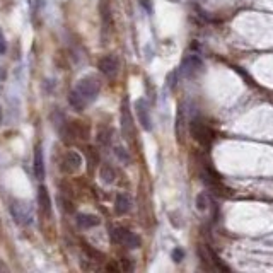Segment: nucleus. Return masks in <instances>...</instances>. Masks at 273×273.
I'll return each instance as SVG.
<instances>
[{"label": "nucleus", "mask_w": 273, "mask_h": 273, "mask_svg": "<svg viewBox=\"0 0 273 273\" xmlns=\"http://www.w3.org/2000/svg\"><path fill=\"white\" fill-rule=\"evenodd\" d=\"M99 89H101V84H99V80L96 79L94 75L82 77V79H80L79 82H77V86H75L77 94H79L80 98L87 103V105L98 98Z\"/></svg>", "instance_id": "1"}, {"label": "nucleus", "mask_w": 273, "mask_h": 273, "mask_svg": "<svg viewBox=\"0 0 273 273\" xmlns=\"http://www.w3.org/2000/svg\"><path fill=\"white\" fill-rule=\"evenodd\" d=\"M109 236H111V241H113V243L126 246V248H130V249H137V248H140L142 246L140 237H138L135 232H132V230H128L125 227L111 229Z\"/></svg>", "instance_id": "2"}, {"label": "nucleus", "mask_w": 273, "mask_h": 273, "mask_svg": "<svg viewBox=\"0 0 273 273\" xmlns=\"http://www.w3.org/2000/svg\"><path fill=\"white\" fill-rule=\"evenodd\" d=\"M190 133L195 138V142H198L203 147H210L214 142V132L209 125H205L202 120H191L190 123Z\"/></svg>", "instance_id": "3"}, {"label": "nucleus", "mask_w": 273, "mask_h": 273, "mask_svg": "<svg viewBox=\"0 0 273 273\" xmlns=\"http://www.w3.org/2000/svg\"><path fill=\"white\" fill-rule=\"evenodd\" d=\"M10 212H12V217L17 224L28 225L33 222V215H34L33 207H31L28 202H24V200H15L12 207H10Z\"/></svg>", "instance_id": "4"}, {"label": "nucleus", "mask_w": 273, "mask_h": 273, "mask_svg": "<svg viewBox=\"0 0 273 273\" xmlns=\"http://www.w3.org/2000/svg\"><path fill=\"white\" fill-rule=\"evenodd\" d=\"M121 132L126 140H133L135 137V126H133L132 113L128 109V99H123L121 105Z\"/></svg>", "instance_id": "5"}, {"label": "nucleus", "mask_w": 273, "mask_h": 273, "mask_svg": "<svg viewBox=\"0 0 273 273\" xmlns=\"http://www.w3.org/2000/svg\"><path fill=\"white\" fill-rule=\"evenodd\" d=\"M82 157H80L79 152L70 151L65 154V157L61 159V171L67 172V174H75V172L80 171L82 167Z\"/></svg>", "instance_id": "6"}, {"label": "nucleus", "mask_w": 273, "mask_h": 273, "mask_svg": "<svg viewBox=\"0 0 273 273\" xmlns=\"http://www.w3.org/2000/svg\"><path fill=\"white\" fill-rule=\"evenodd\" d=\"M203 70V61L200 58L198 55H193V53H190V55L184 56L183 60V72L186 77H195L198 75L200 72Z\"/></svg>", "instance_id": "7"}, {"label": "nucleus", "mask_w": 273, "mask_h": 273, "mask_svg": "<svg viewBox=\"0 0 273 273\" xmlns=\"http://www.w3.org/2000/svg\"><path fill=\"white\" fill-rule=\"evenodd\" d=\"M135 113L138 118V123L142 125V128L151 132L152 130V118H151V111H149V106L144 99H138L135 101Z\"/></svg>", "instance_id": "8"}, {"label": "nucleus", "mask_w": 273, "mask_h": 273, "mask_svg": "<svg viewBox=\"0 0 273 273\" xmlns=\"http://www.w3.org/2000/svg\"><path fill=\"white\" fill-rule=\"evenodd\" d=\"M98 68L106 77H114L118 74V68H120V61H118V58L114 55L103 56V58L98 61Z\"/></svg>", "instance_id": "9"}, {"label": "nucleus", "mask_w": 273, "mask_h": 273, "mask_svg": "<svg viewBox=\"0 0 273 273\" xmlns=\"http://www.w3.org/2000/svg\"><path fill=\"white\" fill-rule=\"evenodd\" d=\"M99 14H101L103 29L111 31V28H113V10H111L109 0H101L99 2Z\"/></svg>", "instance_id": "10"}, {"label": "nucleus", "mask_w": 273, "mask_h": 273, "mask_svg": "<svg viewBox=\"0 0 273 273\" xmlns=\"http://www.w3.org/2000/svg\"><path fill=\"white\" fill-rule=\"evenodd\" d=\"M45 159H43V152H41V147L40 145H36V149H34V176H36L38 179H45Z\"/></svg>", "instance_id": "11"}, {"label": "nucleus", "mask_w": 273, "mask_h": 273, "mask_svg": "<svg viewBox=\"0 0 273 273\" xmlns=\"http://www.w3.org/2000/svg\"><path fill=\"white\" fill-rule=\"evenodd\" d=\"M38 203H40L43 214L46 217H50L52 215V200H50V193L46 186H40V190H38Z\"/></svg>", "instance_id": "12"}, {"label": "nucleus", "mask_w": 273, "mask_h": 273, "mask_svg": "<svg viewBox=\"0 0 273 273\" xmlns=\"http://www.w3.org/2000/svg\"><path fill=\"white\" fill-rule=\"evenodd\" d=\"M132 209V200H130L128 195L125 193H118L116 195V202H114V210H116L118 215H125L130 212Z\"/></svg>", "instance_id": "13"}, {"label": "nucleus", "mask_w": 273, "mask_h": 273, "mask_svg": "<svg viewBox=\"0 0 273 273\" xmlns=\"http://www.w3.org/2000/svg\"><path fill=\"white\" fill-rule=\"evenodd\" d=\"M77 224L82 229L96 227V225H99V218L92 214H79L77 215Z\"/></svg>", "instance_id": "14"}, {"label": "nucleus", "mask_w": 273, "mask_h": 273, "mask_svg": "<svg viewBox=\"0 0 273 273\" xmlns=\"http://www.w3.org/2000/svg\"><path fill=\"white\" fill-rule=\"evenodd\" d=\"M70 126L75 138H80V140H87V138H89V126L84 121H72Z\"/></svg>", "instance_id": "15"}, {"label": "nucleus", "mask_w": 273, "mask_h": 273, "mask_svg": "<svg viewBox=\"0 0 273 273\" xmlns=\"http://www.w3.org/2000/svg\"><path fill=\"white\" fill-rule=\"evenodd\" d=\"M68 103H70L72 109H75V111H84L86 109V106H87V103L84 101L79 94H77L75 89L70 91V94H68Z\"/></svg>", "instance_id": "16"}, {"label": "nucleus", "mask_w": 273, "mask_h": 273, "mask_svg": "<svg viewBox=\"0 0 273 273\" xmlns=\"http://www.w3.org/2000/svg\"><path fill=\"white\" fill-rule=\"evenodd\" d=\"M101 178H103V181L108 183V184H111L114 181V178H116V172H114V169L111 167V166H108V164H105V166H101Z\"/></svg>", "instance_id": "17"}, {"label": "nucleus", "mask_w": 273, "mask_h": 273, "mask_svg": "<svg viewBox=\"0 0 273 273\" xmlns=\"http://www.w3.org/2000/svg\"><path fill=\"white\" fill-rule=\"evenodd\" d=\"M184 125H186V123H184L183 111H181V108H179L178 116H176V137H178V142H179V144H183V126H184Z\"/></svg>", "instance_id": "18"}, {"label": "nucleus", "mask_w": 273, "mask_h": 273, "mask_svg": "<svg viewBox=\"0 0 273 273\" xmlns=\"http://www.w3.org/2000/svg\"><path fill=\"white\" fill-rule=\"evenodd\" d=\"M111 137H113V130L111 128H101L98 133V142L101 145H109L111 144Z\"/></svg>", "instance_id": "19"}, {"label": "nucleus", "mask_w": 273, "mask_h": 273, "mask_svg": "<svg viewBox=\"0 0 273 273\" xmlns=\"http://www.w3.org/2000/svg\"><path fill=\"white\" fill-rule=\"evenodd\" d=\"M207 207H209V198H207L205 193H200L197 197V209L200 212H203V210H207Z\"/></svg>", "instance_id": "20"}, {"label": "nucleus", "mask_w": 273, "mask_h": 273, "mask_svg": "<svg viewBox=\"0 0 273 273\" xmlns=\"http://www.w3.org/2000/svg\"><path fill=\"white\" fill-rule=\"evenodd\" d=\"M114 152H116V156L120 157V159H121L125 164H128V163H130V156H128V154H126V151H125V149H123V147H116V149H114Z\"/></svg>", "instance_id": "21"}, {"label": "nucleus", "mask_w": 273, "mask_h": 273, "mask_svg": "<svg viewBox=\"0 0 273 273\" xmlns=\"http://www.w3.org/2000/svg\"><path fill=\"white\" fill-rule=\"evenodd\" d=\"M84 251H87V255L92 256V258H96V260H101L103 258V253H99V251H96V249H92L89 244H84Z\"/></svg>", "instance_id": "22"}, {"label": "nucleus", "mask_w": 273, "mask_h": 273, "mask_svg": "<svg viewBox=\"0 0 273 273\" xmlns=\"http://www.w3.org/2000/svg\"><path fill=\"white\" fill-rule=\"evenodd\" d=\"M87 156H89V163H91V166H96V164L99 163V156L96 154V151L92 147L87 149Z\"/></svg>", "instance_id": "23"}, {"label": "nucleus", "mask_w": 273, "mask_h": 273, "mask_svg": "<svg viewBox=\"0 0 273 273\" xmlns=\"http://www.w3.org/2000/svg\"><path fill=\"white\" fill-rule=\"evenodd\" d=\"M183 256H184V251L181 248H176V249H172V260L176 261V263H179V261L183 260Z\"/></svg>", "instance_id": "24"}, {"label": "nucleus", "mask_w": 273, "mask_h": 273, "mask_svg": "<svg viewBox=\"0 0 273 273\" xmlns=\"http://www.w3.org/2000/svg\"><path fill=\"white\" fill-rule=\"evenodd\" d=\"M176 77H178V72H171V74L167 75V86L171 87V89H174L176 87Z\"/></svg>", "instance_id": "25"}, {"label": "nucleus", "mask_w": 273, "mask_h": 273, "mask_svg": "<svg viewBox=\"0 0 273 273\" xmlns=\"http://www.w3.org/2000/svg\"><path fill=\"white\" fill-rule=\"evenodd\" d=\"M7 50V43H5V36H3L2 29H0V55H3Z\"/></svg>", "instance_id": "26"}, {"label": "nucleus", "mask_w": 273, "mask_h": 273, "mask_svg": "<svg viewBox=\"0 0 273 273\" xmlns=\"http://www.w3.org/2000/svg\"><path fill=\"white\" fill-rule=\"evenodd\" d=\"M140 3H142V7H144L147 12H152V3H151V0H140Z\"/></svg>", "instance_id": "27"}, {"label": "nucleus", "mask_w": 273, "mask_h": 273, "mask_svg": "<svg viewBox=\"0 0 273 273\" xmlns=\"http://www.w3.org/2000/svg\"><path fill=\"white\" fill-rule=\"evenodd\" d=\"M108 270H118L116 265H108Z\"/></svg>", "instance_id": "28"}, {"label": "nucleus", "mask_w": 273, "mask_h": 273, "mask_svg": "<svg viewBox=\"0 0 273 273\" xmlns=\"http://www.w3.org/2000/svg\"><path fill=\"white\" fill-rule=\"evenodd\" d=\"M0 123H2V109H0Z\"/></svg>", "instance_id": "29"}]
</instances>
